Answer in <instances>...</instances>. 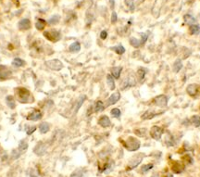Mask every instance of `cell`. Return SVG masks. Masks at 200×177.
Masks as SVG:
<instances>
[{"label": "cell", "mask_w": 200, "mask_h": 177, "mask_svg": "<svg viewBox=\"0 0 200 177\" xmlns=\"http://www.w3.org/2000/svg\"><path fill=\"white\" fill-rule=\"evenodd\" d=\"M123 146L128 151H136L140 148L141 143L137 138L133 136H129L123 142Z\"/></svg>", "instance_id": "obj_1"}, {"label": "cell", "mask_w": 200, "mask_h": 177, "mask_svg": "<svg viewBox=\"0 0 200 177\" xmlns=\"http://www.w3.org/2000/svg\"><path fill=\"white\" fill-rule=\"evenodd\" d=\"M16 95H17V97H18V100L21 103L29 102V97H31V94L26 88H23V87L17 88Z\"/></svg>", "instance_id": "obj_2"}, {"label": "cell", "mask_w": 200, "mask_h": 177, "mask_svg": "<svg viewBox=\"0 0 200 177\" xmlns=\"http://www.w3.org/2000/svg\"><path fill=\"white\" fill-rule=\"evenodd\" d=\"M44 35H45V37L47 40L53 42V43H56V42L60 41V38H61L60 32H58L56 29H51L49 31H45L44 32Z\"/></svg>", "instance_id": "obj_3"}, {"label": "cell", "mask_w": 200, "mask_h": 177, "mask_svg": "<svg viewBox=\"0 0 200 177\" xmlns=\"http://www.w3.org/2000/svg\"><path fill=\"white\" fill-rule=\"evenodd\" d=\"M143 161V155L142 154H138V155H135V157H132L130 162L128 163V167H127V170H132L136 168L140 163L141 162Z\"/></svg>", "instance_id": "obj_4"}, {"label": "cell", "mask_w": 200, "mask_h": 177, "mask_svg": "<svg viewBox=\"0 0 200 177\" xmlns=\"http://www.w3.org/2000/svg\"><path fill=\"white\" fill-rule=\"evenodd\" d=\"M46 65L48 67L49 69H51L53 71H60L62 68H63V64L60 60H48L46 62Z\"/></svg>", "instance_id": "obj_5"}, {"label": "cell", "mask_w": 200, "mask_h": 177, "mask_svg": "<svg viewBox=\"0 0 200 177\" xmlns=\"http://www.w3.org/2000/svg\"><path fill=\"white\" fill-rule=\"evenodd\" d=\"M153 103L160 108H165L168 105V97H167L165 95H160L157 96L153 99Z\"/></svg>", "instance_id": "obj_6"}, {"label": "cell", "mask_w": 200, "mask_h": 177, "mask_svg": "<svg viewBox=\"0 0 200 177\" xmlns=\"http://www.w3.org/2000/svg\"><path fill=\"white\" fill-rule=\"evenodd\" d=\"M163 134V129L160 126H153V127L150 129V136L154 140H160Z\"/></svg>", "instance_id": "obj_7"}, {"label": "cell", "mask_w": 200, "mask_h": 177, "mask_svg": "<svg viewBox=\"0 0 200 177\" xmlns=\"http://www.w3.org/2000/svg\"><path fill=\"white\" fill-rule=\"evenodd\" d=\"M136 85V80L135 78L130 75V76L126 77L125 79H123L122 83H121V89H127V88H130V87H132Z\"/></svg>", "instance_id": "obj_8"}, {"label": "cell", "mask_w": 200, "mask_h": 177, "mask_svg": "<svg viewBox=\"0 0 200 177\" xmlns=\"http://www.w3.org/2000/svg\"><path fill=\"white\" fill-rule=\"evenodd\" d=\"M186 92L190 97H195L199 92V86L196 83H191L186 87Z\"/></svg>", "instance_id": "obj_9"}, {"label": "cell", "mask_w": 200, "mask_h": 177, "mask_svg": "<svg viewBox=\"0 0 200 177\" xmlns=\"http://www.w3.org/2000/svg\"><path fill=\"white\" fill-rule=\"evenodd\" d=\"M11 71L5 65H0V79H7L11 76Z\"/></svg>", "instance_id": "obj_10"}, {"label": "cell", "mask_w": 200, "mask_h": 177, "mask_svg": "<svg viewBox=\"0 0 200 177\" xmlns=\"http://www.w3.org/2000/svg\"><path fill=\"white\" fill-rule=\"evenodd\" d=\"M120 98H121V94H120V92H116V93H114V94H112L110 97L107 98V107L116 104V103L120 100Z\"/></svg>", "instance_id": "obj_11"}, {"label": "cell", "mask_w": 200, "mask_h": 177, "mask_svg": "<svg viewBox=\"0 0 200 177\" xmlns=\"http://www.w3.org/2000/svg\"><path fill=\"white\" fill-rule=\"evenodd\" d=\"M42 112L38 109H35V111H33L32 113H30L28 116H27V120L28 121H32V122H35V121H39L42 119Z\"/></svg>", "instance_id": "obj_12"}, {"label": "cell", "mask_w": 200, "mask_h": 177, "mask_svg": "<svg viewBox=\"0 0 200 177\" xmlns=\"http://www.w3.org/2000/svg\"><path fill=\"white\" fill-rule=\"evenodd\" d=\"M171 170L175 173H182L183 170H185V165H183L182 162L176 161L171 164Z\"/></svg>", "instance_id": "obj_13"}, {"label": "cell", "mask_w": 200, "mask_h": 177, "mask_svg": "<svg viewBox=\"0 0 200 177\" xmlns=\"http://www.w3.org/2000/svg\"><path fill=\"white\" fill-rule=\"evenodd\" d=\"M98 124L100 126H102V127H104V128H107V127H110V126L111 125V122L110 120V118H108L107 115H103V116H101L99 118Z\"/></svg>", "instance_id": "obj_14"}, {"label": "cell", "mask_w": 200, "mask_h": 177, "mask_svg": "<svg viewBox=\"0 0 200 177\" xmlns=\"http://www.w3.org/2000/svg\"><path fill=\"white\" fill-rule=\"evenodd\" d=\"M33 152H35L37 156H42L43 154H45V152H46V145L44 144V143L39 142L38 144L35 147Z\"/></svg>", "instance_id": "obj_15"}, {"label": "cell", "mask_w": 200, "mask_h": 177, "mask_svg": "<svg viewBox=\"0 0 200 177\" xmlns=\"http://www.w3.org/2000/svg\"><path fill=\"white\" fill-rule=\"evenodd\" d=\"M19 29L21 31H26L29 30L31 28V21L28 19H22L20 22H19Z\"/></svg>", "instance_id": "obj_16"}, {"label": "cell", "mask_w": 200, "mask_h": 177, "mask_svg": "<svg viewBox=\"0 0 200 177\" xmlns=\"http://www.w3.org/2000/svg\"><path fill=\"white\" fill-rule=\"evenodd\" d=\"M157 113L154 111H146L143 115L141 116V119L143 120H151L154 117H156Z\"/></svg>", "instance_id": "obj_17"}, {"label": "cell", "mask_w": 200, "mask_h": 177, "mask_svg": "<svg viewBox=\"0 0 200 177\" xmlns=\"http://www.w3.org/2000/svg\"><path fill=\"white\" fill-rule=\"evenodd\" d=\"M189 32L192 35H197L200 33V25L198 24H192L189 27Z\"/></svg>", "instance_id": "obj_18"}, {"label": "cell", "mask_w": 200, "mask_h": 177, "mask_svg": "<svg viewBox=\"0 0 200 177\" xmlns=\"http://www.w3.org/2000/svg\"><path fill=\"white\" fill-rule=\"evenodd\" d=\"M183 20H185V24H188V25L196 24V20L195 17L190 15V14H185V16H183Z\"/></svg>", "instance_id": "obj_19"}, {"label": "cell", "mask_w": 200, "mask_h": 177, "mask_svg": "<svg viewBox=\"0 0 200 177\" xmlns=\"http://www.w3.org/2000/svg\"><path fill=\"white\" fill-rule=\"evenodd\" d=\"M122 71V67H113L111 69V75L115 79H119Z\"/></svg>", "instance_id": "obj_20"}, {"label": "cell", "mask_w": 200, "mask_h": 177, "mask_svg": "<svg viewBox=\"0 0 200 177\" xmlns=\"http://www.w3.org/2000/svg\"><path fill=\"white\" fill-rule=\"evenodd\" d=\"M107 86L110 87V90H114L116 86H115V81H114V77L112 76L111 74H107Z\"/></svg>", "instance_id": "obj_21"}, {"label": "cell", "mask_w": 200, "mask_h": 177, "mask_svg": "<svg viewBox=\"0 0 200 177\" xmlns=\"http://www.w3.org/2000/svg\"><path fill=\"white\" fill-rule=\"evenodd\" d=\"M69 49H70V51L71 53H77L81 50V44L79 43V42H74V43H72L70 46Z\"/></svg>", "instance_id": "obj_22"}, {"label": "cell", "mask_w": 200, "mask_h": 177, "mask_svg": "<svg viewBox=\"0 0 200 177\" xmlns=\"http://www.w3.org/2000/svg\"><path fill=\"white\" fill-rule=\"evenodd\" d=\"M182 68V60H177L175 61L172 65V71L175 72V73H178Z\"/></svg>", "instance_id": "obj_23"}, {"label": "cell", "mask_w": 200, "mask_h": 177, "mask_svg": "<svg viewBox=\"0 0 200 177\" xmlns=\"http://www.w3.org/2000/svg\"><path fill=\"white\" fill-rule=\"evenodd\" d=\"M39 130H40L41 133H46L50 130V124L48 122H42L39 125Z\"/></svg>", "instance_id": "obj_24"}, {"label": "cell", "mask_w": 200, "mask_h": 177, "mask_svg": "<svg viewBox=\"0 0 200 177\" xmlns=\"http://www.w3.org/2000/svg\"><path fill=\"white\" fill-rule=\"evenodd\" d=\"M46 22L45 20L43 19H38L37 21L35 22V28L38 30V31H43L46 27Z\"/></svg>", "instance_id": "obj_25"}, {"label": "cell", "mask_w": 200, "mask_h": 177, "mask_svg": "<svg viewBox=\"0 0 200 177\" xmlns=\"http://www.w3.org/2000/svg\"><path fill=\"white\" fill-rule=\"evenodd\" d=\"M25 64H26V62H25L23 60H21V58H14L13 61H12V65L14 67H17V68H20V67H23V66H25Z\"/></svg>", "instance_id": "obj_26"}, {"label": "cell", "mask_w": 200, "mask_h": 177, "mask_svg": "<svg viewBox=\"0 0 200 177\" xmlns=\"http://www.w3.org/2000/svg\"><path fill=\"white\" fill-rule=\"evenodd\" d=\"M165 143H166V145L168 146V147L174 146V140H173V137H172V136H171V134L170 133H168L166 134Z\"/></svg>", "instance_id": "obj_27"}, {"label": "cell", "mask_w": 200, "mask_h": 177, "mask_svg": "<svg viewBox=\"0 0 200 177\" xmlns=\"http://www.w3.org/2000/svg\"><path fill=\"white\" fill-rule=\"evenodd\" d=\"M6 102H7V105L10 107V108H14L16 107V105H15V100H14V98H13L12 96H7L6 97Z\"/></svg>", "instance_id": "obj_28"}, {"label": "cell", "mask_w": 200, "mask_h": 177, "mask_svg": "<svg viewBox=\"0 0 200 177\" xmlns=\"http://www.w3.org/2000/svg\"><path fill=\"white\" fill-rule=\"evenodd\" d=\"M130 44L132 46L135 47V48H138L142 44H141V41L138 40L137 38H135V37H131L130 38Z\"/></svg>", "instance_id": "obj_29"}, {"label": "cell", "mask_w": 200, "mask_h": 177, "mask_svg": "<svg viewBox=\"0 0 200 177\" xmlns=\"http://www.w3.org/2000/svg\"><path fill=\"white\" fill-rule=\"evenodd\" d=\"M111 49L113 50V51H115L117 54H119V55H122V54H124V52H125V48H124V46H121V45H119V46H117L111 47Z\"/></svg>", "instance_id": "obj_30"}, {"label": "cell", "mask_w": 200, "mask_h": 177, "mask_svg": "<svg viewBox=\"0 0 200 177\" xmlns=\"http://www.w3.org/2000/svg\"><path fill=\"white\" fill-rule=\"evenodd\" d=\"M105 108V106H104V103L102 102V101H97V102L96 103V106H95V111L96 112H100L104 111Z\"/></svg>", "instance_id": "obj_31"}, {"label": "cell", "mask_w": 200, "mask_h": 177, "mask_svg": "<svg viewBox=\"0 0 200 177\" xmlns=\"http://www.w3.org/2000/svg\"><path fill=\"white\" fill-rule=\"evenodd\" d=\"M60 20V16H58V15H54V16H52L51 18L48 20V23L50 25H55V24L58 23Z\"/></svg>", "instance_id": "obj_32"}, {"label": "cell", "mask_w": 200, "mask_h": 177, "mask_svg": "<svg viewBox=\"0 0 200 177\" xmlns=\"http://www.w3.org/2000/svg\"><path fill=\"white\" fill-rule=\"evenodd\" d=\"M191 122L193 123L196 127H199L200 126V116L198 115H194L191 118Z\"/></svg>", "instance_id": "obj_33"}, {"label": "cell", "mask_w": 200, "mask_h": 177, "mask_svg": "<svg viewBox=\"0 0 200 177\" xmlns=\"http://www.w3.org/2000/svg\"><path fill=\"white\" fill-rule=\"evenodd\" d=\"M135 133L136 136L144 137V136H146V128H140V129H136V130H135Z\"/></svg>", "instance_id": "obj_34"}, {"label": "cell", "mask_w": 200, "mask_h": 177, "mask_svg": "<svg viewBox=\"0 0 200 177\" xmlns=\"http://www.w3.org/2000/svg\"><path fill=\"white\" fill-rule=\"evenodd\" d=\"M110 113H111L112 117H114V118H120V117H121V111H120V108H112V109H111V111H110Z\"/></svg>", "instance_id": "obj_35"}, {"label": "cell", "mask_w": 200, "mask_h": 177, "mask_svg": "<svg viewBox=\"0 0 200 177\" xmlns=\"http://www.w3.org/2000/svg\"><path fill=\"white\" fill-rule=\"evenodd\" d=\"M153 164L152 163H148V164H145V165H142V167H141V171L143 172V173H146V172H148L149 170H151L152 168H153Z\"/></svg>", "instance_id": "obj_36"}, {"label": "cell", "mask_w": 200, "mask_h": 177, "mask_svg": "<svg viewBox=\"0 0 200 177\" xmlns=\"http://www.w3.org/2000/svg\"><path fill=\"white\" fill-rule=\"evenodd\" d=\"M28 148V143L25 141V140H21L19 144V149L20 150H26Z\"/></svg>", "instance_id": "obj_37"}, {"label": "cell", "mask_w": 200, "mask_h": 177, "mask_svg": "<svg viewBox=\"0 0 200 177\" xmlns=\"http://www.w3.org/2000/svg\"><path fill=\"white\" fill-rule=\"evenodd\" d=\"M146 70L144 69V68H140V69L138 70L137 74H138V76H139L140 80H142V79H144V78H145V76H146Z\"/></svg>", "instance_id": "obj_38"}, {"label": "cell", "mask_w": 200, "mask_h": 177, "mask_svg": "<svg viewBox=\"0 0 200 177\" xmlns=\"http://www.w3.org/2000/svg\"><path fill=\"white\" fill-rule=\"evenodd\" d=\"M124 3L127 7L131 8V10H132L135 8V0H124Z\"/></svg>", "instance_id": "obj_39"}, {"label": "cell", "mask_w": 200, "mask_h": 177, "mask_svg": "<svg viewBox=\"0 0 200 177\" xmlns=\"http://www.w3.org/2000/svg\"><path fill=\"white\" fill-rule=\"evenodd\" d=\"M85 100V96H82L80 99H79V101H78V103H77V107H76V108H75V112H77L78 111V109L80 108V107L82 106V104L83 103V101Z\"/></svg>", "instance_id": "obj_40"}, {"label": "cell", "mask_w": 200, "mask_h": 177, "mask_svg": "<svg viewBox=\"0 0 200 177\" xmlns=\"http://www.w3.org/2000/svg\"><path fill=\"white\" fill-rule=\"evenodd\" d=\"M27 175H28V177H38L35 170H33V169H29L27 172Z\"/></svg>", "instance_id": "obj_41"}, {"label": "cell", "mask_w": 200, "mask_h": 177, "mask_svg": "<svg viewBox=\"0 0 200 177\" xmlns=\"http://www.w3.org/2000/svg\"><path fill=\"white\" fill-rule=\"evenodd\" d=\"M35 130H36L35 126H29L28 129L26 130V133L28 134V136H31L32 133H33V132H35Z\"/></svg>", "instance_id": "obj_42"}, {"label": "cell", "mask_w": 200, "mask_h": 177, "mask_svg": "<svg viewBox=\"0 0 200 177\" xmlns=\"http://www.w3.org/2000/svg\"><path fill=\"white\" fill-rule=\"evenodd\" d=\"M141 37H142V38H141V44L143 45V44H145L146 42L148 36H147L146 33H144V32H143V33H141Z\"/></svg>", "instance_id": "obj_43"}, {"label": "cell", "mask_w": 200, "mask_h": 177, "mask_svg": "<svg viewBox=\"0 0 200 177\" xmlns=\"http://www.w3.org/2000/svg\"><path fill=\"white\" fill-rule=\"evenodd\" d=\"M71 177H82V173L81 171L77 170V171H75V172L71 175Z\"/></svg>", "instance_id": "obj_44"}, {"label": "cell", "mask_w": 200, "mask_h": 177, "mask_svg": "<svg viewBox=\"0 0 200 177\" xmlns=\"http://www.w3.org/2000/svg\"><path fill=\"white\" fill-rule=\"evenodd\" d=\"M118 20V16H117V13L116 12H112V15H111V22L112 23H115Z\"/></svg>", "instance_id": "obj_45"}, {"label": "cell", "mask_w": 200, "mask_h": 177, "mask_svg": "<svg viewBox=\"0 0 200 177\" xmlns=\"http://www.w3.org/2000/svg\"><path fill=\"white\" fill-rule=\"evenodd\" d=\"M100 37H101V39L105 40L107 37V31H102L101 33H100Z\"/></svg>", "instance_id": "obj_46"}, {"label": "cell", "mask_w": 200, "mask_h": 177, "mask_svg": "<svg viewBox=\"0 0 200 177\" xmlns=\"http://www.w3.org/2000/svg\"><path fill=\"white\" fill-rule=\"evenodd\" d=\"M165 177H173V176H172V175H171V174H170V173H168V174H167V175H166V176H165Z\"/></svg>", "instance_id": "obj_47"}, {"label": "cell", "mask_w": 200, "mask_h": 177, "mask_svg": "<svg viewBox=\"0 0 200 177\" xmlns=\"http://www.w3.org/2000/svg\"><path fill=\"white\" fill-rule=\"evenodd\" d=\"M151 177H160V176H158V174H157V173H156V174H153Z\"/></svg>", "instance_id": "obj_48"}]
</instances>
